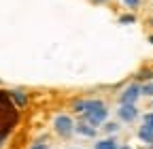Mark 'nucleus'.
<instances>
[{"label": "nucleus", "mask_w": 153, "mask_h": 149, "mask_svg": "<svg viewBox=\"0 0 153 149\" xmlns=\"http://www.w3.org/2000/svg\"><path fill=\"white\" fill-rule=\"evenodd\" d=\"M149 24H151V26H153V17H151V19H149Z\"/></svg>", "instance_id": "2eb2a0df"}, {"label": "nucleus", "mask_w": 153, "mask_h": 149, "mask_svg": "<svg viewBox=\"0 0 153 149\" xmlns=\"http://www.w3.org/2000/svg\"><path fill=\"white\" fill-rule=\"evenodd\" d=\"M108 117V109L104 107L102 100H87V107H85V113H83V119L87 124H91L94 128H98L106 121Z\"/></svg>", "instance_id": "f257e3e1"}, {"label": "nucleus", "mask_w": 153, "mask_h": 149, "mask_svg": "<svg viewBox=\"0 0 153 149\" xmlns=\"http://www.w3.org/2000/svg\"><path fill=\"white\" fill-rule=\"evenodd\" d=\"M140 96H143L140 94V85L138 83H132V85H128L121 94H119V102L121 104H136V100Z\"/></svg>", "instance_id": "7ed1b4c3"}, {"label": "nucleus", "mask_w": 153, "mask_h": 149, "mask_svg": "<svg viewBox=\"0 0 153 149\" xmlns=\"http://www.w3.org/2000/svg\"><path fill=\"white\" fill-rule=\"evenodd\" d=\"M98 2H106V0H98Z\"/></svg>", "instance_id": "f3484780"}, {"label": "nucleus", "mask_w": 153, "mask_h": 149, "mask_svg": "<svg viewBox=\"0 0 153 149\" xmlns=\"http://www.w3.org/2000/svg\"><path fill=\"white\" fill-rule=\"evenodd\" d=\"M140 94H143V96H153V83L140 85Z\"/></svg>", "instance_id": "1a4fd4ad"}, {"label": "nucleus", "mask_w": 153, "mask_h": 149, "mask_svg": "<svg viewBox=\"0 0 153 149\" xmlns=\"http://www.w3.org/2000/svg\"><path fill=\"white\" fill-rule=\"evenodd\" d=\"M11 96L17 100V104H19V107H22V104H26V96H24V94H19L17 89H15V92H11Z\"/></svg>", "instance_id": "9d476101"}, {"label": "nucleus", "mask_w": 153, "mask_h": 149, "mask_svg": "<svg viewBox=\"0 0 153 149\" xmlns=\"http://www.w3.org/2000/svg\"><path fill=\"white\" fill-rule=\"evenodd\" d=\"M134 22H136V17H134V15H121L119 17V24H134Z\"/></svg>", "instance_id": "9b49d317"}, {"label": "nucleus", "mask_w": 153, "mask_h": 149, "mask_svg": "<svg viewBox=\"0 0 153 149\" xmlns=\"http://www.w3.org/2000/svg\"><path fill=\"white\" fill-rule=\"evenodd\" d=\"M138 139L143 141V143H153V128L151 126H140L138 128Z\"/></svg>", "instance_id": "0eeeda50"}, {"label": "nucleus", "mask_w": 153, "mask_h": 149, "mask_svg": "<svg viewBox=\"0 0 153 149\" xmlns=\"http://www.w3.org/2000/svg\"><path fill=\"white\" fill-rule=\"evenodd\" d=\"M123 4L130 9H136V7H140V0H123Z\"/></svg>", "instance_id": "f8f14e48"}, {"label": "nucleus", "mask_w": 153, "mask_h": 149, "mask_svg": "<svg viewBox=\"0 0 153 149\" xmlns=\"http://www.w3.org/2000/svg\"><path fill=\"white\" fill-rule=\"evenodd\" d=\"M102 130H104L106 134H113V132H117V130H119V124L117 121H104L102 124Z\"/></svg>", "instance_id": "6e6552de"}, {"label": "nucleus", "mask_w": 153, "mask_h": 149, "mask_svg": "<svg viewBox=\"0 0 153 149\" xmlns=\"http://www.w3.org/2000/svg\"><path fill=\"white\" fill-rule=\"evenodd\" d=\"M149 41H151V43H153V36H149Z\"/></svg>", "instance_id": "dca6fc26"}, {"label": "nucleus", "mask_w": 153, "mask_h": 149, "mask_svg": "<svg viewBox=\"0 0 153 149\" xmlns=\"http://www.w3.org/2000/svg\"><path fill=\"white\" fill-rule=\"evenodd\" d=\"M143 121H145L147 126H151V128H153V111H151V113H145V117H143Z\"/></svg>", "instance_id": "ddd939ff"}, {"label": "nucleus", "mask_w": 153, "mask_h": 149, "mask_svg": "<svg viewBox=\"0 0 153 149\" xmlns=\"http://www.w3.org/2000/svg\"><path fill=\"white\" fill-rule=\"evenodd\" d=\"M117 115H119L121 121L132 124V121H136V117H138V109H136V104H119Z\"/></svg>", "instance_id": "20e7f679"}, {"label": "nucleus", "mask_w": 153, "mask_h": 149, "mask_svg": "<svg viewBox=\"0 0 153 149\" xmlns=\"http://www.w3.org/2000/svg\"><path fill=\"white\" fill-rule=\"evenodd\" d=\"M30 149H47V145H45V143H34Z\"/></svg>", "instance_id": "4468645a"}, {"label": "nucleus", "mask_w": 153, "mask_h": 149, "mask_svg": "<svg viewBox=\"0 0 153 149\" xmlns=\"http://www.w3.org/2000/svg\"><path fill=\"white\" fill-rule=\"evenodd\" d=\"M74 132L81 134V136H87V139H94L96 136V128L91 124H87V121H79L74 126Z\"/></svg>", "instance_id": "39448f33"}, {"label": "nucleus", "mask_w": 153, "mask_h": 149, "mask_svg": "<svg viewBox=\"0 0 153 149\" xmlns=\"http://www.w3.org/2000/svg\"><path fill=\"white\" fill-rule=\"evenodd\" d=\"M94 149H119V143L113 136H106V139H100L98 143H94Z\"/></svg>", "instance_id": "423d86ee"}, {"label": "nucleus", "mask_w": 153, "mask_h": 149, "mask_svg": "<svg viewBox=\"0 0 153 149\" xmlns=\"http://www.w3.org/2000/svg\"><path fill=\"white\" fill-rule=\"evenodd\" d=\"M53 126H55V132L60 134V136H70L72 132H74V121H72V117L70 115H66V113H62V115H57L55 119H53Z\"/></svg>", "instance_id": "f03ea898"}, {"label": "nucleus", "mask_w": 153, "mask_h": 149, "mask_svg": "<svg viewBox=\"0 0 153 149\" xmlns=\"http://www.w3.org/2000/svg\"><path fill=\"white\" fill-rule=\"evenodd\" d=\"M123 149H130V147H123Z\"/></svg>", "instance_id": "a211bd4d"}]
</instances>
